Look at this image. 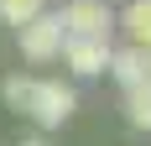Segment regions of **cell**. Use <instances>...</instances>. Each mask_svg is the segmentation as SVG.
<instances>
[{"label":"cell","instance_id":"obj_5","mask_svg":"<svg viewBox=\"0 0 151 146\" xmlns=\"http://www.w3.org/2000/svg\"><path fill=\"white\" fill-rule=\"evenodd\" d=\"M115 31L130 47H146L151 52V0H125L120 11H115Z\"/></svg>","mask_w":151,"mask_h":146},{"label":"cell","instance_id":"obj_1","mask_svg":"<svg viewBox=\"0 0 151 146\" xmlns=\"http://www.w3.org/2000/svg\"><path fill=\"white\" fill-rule=\"evenodd\" d=\"M0 99H5V110L26 115L37 131H58L63 120L78 110L73 84H63V78H37V73H11V78L0 84Z\"/></svg>","mask_w":151,"mask_h":146},{"label":"cell","instance_id":"obj_2","mask_svg":"<svg viewBox=\"0 0 151 146\" xmlns=\"http://www.w3.org/2000/svg\"><path fill=\"white\" fill-rule=\"evenodd\" d=\"M63 42H68V26H63L58 11H42V16H31L26 26H16V47H21V58H26L31 68L58 63L63 58Z\"/></svg>","mask_w":151,"mask_h":146},{"label":"cell","instance_id":"obj_6","mask_svg":"<svg viewBox=\"0 0 151 146\" xmlns=\"http://www.w3.org/2000/svg\"><path fill=\"white\" fill-rule=\"evenodd\" d=\"M125 120H130L136 131H151V78L125 89Z\"/></svg>","mask_w":151,"mask_h":146},{"label":"cell","instance_id":"obj_4","mask_svg":"<svg viewBox=\"0 0 151 146\" xmlns=\"http://www.w3.org/2000/svg\"><path fill=\"white\" fill-rule=\"evenodd\" d=\"M58 16L68 26V37H109L115 42V5L109 0H68Z\"/></svg>","mask_w":151,"mask_h":146},{"label":"cell","instance_id":"obj_7","mask_svg":"<svg viewBox=\"0 0 151 146\" xmlns=\"http://www.w3.org/2000/svg\"><path fill=\"white\" fill-rule=\"evenodd\" d=\"M47 0H0V21L5 26H26L31 16H42Z\"/></svg>","mask_w":151,"mask_h":146},{"label":"cell","instance_id":"obj_3","mask_svg":"<svg viewBox=\"0 0 151 146\" xmlns=\"http://www.w3.org/2000/svg\"><path fill=\"white\" fill-rule=\"evenodd\" d=\"M109 52H115L109 37H68L58 63L73 73V78H104L109 73Z\"/></svg>","mask_w":151,"mask_h":146},{"label":"cell","instance_id":"obj_8","mask_svg":"<svg viewBox=\"0 0 151 146\" xmlns=\"http://www.w3.org/2000/svg\"><path fill=\"white\" fill-rule=\"evenodd\" d=\"M21 146H47V136H31V141H21Z\"/></svg>","mask_w":151,"mask_h":146}]
</instances>
